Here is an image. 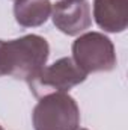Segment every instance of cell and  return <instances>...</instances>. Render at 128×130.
<instances>
[{"label":"cell","instance_id":"1","mask_svg":"<svg viewBox=\"0 0 128 130\" xmlns=\"http://www.w3.org/2000/svg\"><path fill=\"white\" fill-rule=\"evenodd\" d=\"M50 56V45L39 35H24L17 39H0V77L32 82L44 70Z\"/></svg>","mask_w":128,"mask_h":130},{"label":"cell","instance_id":"2","mask_svg":"<svg viewBox=\"0 0 128 130\" xmlns=\"http://www.w3.org/2000/svg\"><path fill=\"white\" fill-rule=\"evenodd\" d=\"M35 130H77L80 127L78 104L68 92H51L39 97L33 107Z\"/></svg>","mask_w":128,"mask_h":130},{"label":"cell","instance_id":"3","mask_svg":"<svg viewBox=\"0 0 128 130\" xmlns=\"http://www.w3.org/2000/svg\"><path fill=\"white\" fill-rule=\"evenodd\" d=\"M72 61L86 74L107 73L118 64L112 39L101 32H86L72 42Z\"/></svg>","mask_w":128,"mask_h":130},{"label":"cell","instance_id":"4","mask_svg":"<svg viewBox=\"0 0 128 130\" xmlns=\"http://www.w3.org/2000/svg\"><path fill=\"white\" fill-rule=\"evenodd\" d=\"M86 77L88 74L75 65L72 58H60L54 64L44 67L29 85L36 97H42L51 92H68L71 88L83 83Z\"/></svg>","mask_w":128,"mask_h":130},{"label":"cell","instance_id":"5","mask_svg":"<svg viewBox=\"0 0 128 130\" xmlns=\"http://www.w3.org/2000/svg\"><path fill=\"white\" fill-rule=\"evenodd\" d=\"M53 24L68 36H77L92 24L88 0H59L51 8Z\"/></svg>","mask_w":128,"mask_h":130},{"label":"cell","instance_id":"6","mask_svg":"<svg viewBox=\"0 0 128 130\" xmlns=\"http://www.w3.org/2000/svg\"><path fill=\"white\" fill-rule=\"evenodd\" d=\"M94 18L104 32H124L128 26L127 0H94Z\"/></svg>","mask_w":128,"mask_h":130},{"label":"cell","instance_id":"7","mask_svg":"<svg viewBox=\"0 0 128 130\" xmlns=\"http://www.w3.org/2000/svg\"><path fill=\"white\" fill-rule=\"evenodd\" d=\"M51 8L50 0H15L14 17L23 27H38L51 17Z\"/></svg>","mask_w":128,"mask_h":130},{"label":"cell","instance_id":"8","mask_svg":"<svg viewBox=\"0 0 128 130\" xmlns=\"http://www.w3.org/2000/svg\"><path fill=\"white\" fill-rule=\"evenodd\" d=\"M77 130H88V129H77Z\"/></svg>","mask_w":128,"mask_h":130},{"label":"cell","instance_id":"9","mask_svg":"<svg viewBox=\"0 0 128 130\" xmlns=\"http://www.w3.org/2000/svg\"><path fill=\"white\" fill-rule=\"evenodd\" d=\"M0 130H5V129H3V127H2V126H0Z\"/></svg>","mask_w":128,"mask_h":130}]
</instances>
